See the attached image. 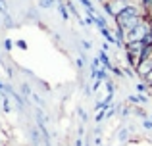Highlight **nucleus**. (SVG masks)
I'll return each instance as SVG.
<instances>
[{
	"instance_id": "obj_1",
	"label": "nucleus",
	"mask_w": 152,
	"mask_h": 146,
	"mask_svg": "<svg viewBox=\"0 0 152 146\" xmlns=\"http://www.w3.org/2000/svg\"><path fill=\"white\" fill-rule=\"evenodd\" d=\"M42 6H52V0H41Z\"/></svg>"
},
{
	"instance_id": "obj_2",
	"label": "nucleus",
	"mask_w": 152,
	"mask_h": 146,
	"mask_svg": "<svg viewBox=\"0 0 152 146\" xmlns=\"http://www.w3.org/2000/svg\"><path fill=\"white\" fill-rule=\"evenodd\" d=\"M145 127L146 129H152V123H150V121H145Z\"/></svg>"
},
{
	"instance_id": "obj_3",
	"label": "nucleus",
	"mask_w": 152,
	"mask_h": 146,
	"mask_svg": "<svg viewBox=\"0 0 152 146\" xmlns=\"http://www.w3.org/2000/svg\"><path fill=\"white\" fill-rule=\"evenodd\" d=\"M75 146H83V140H81V139H77V142H75Z\"/></svg>"
},
{
	"instance_id": "obj_4",
	"label": "nucleus",
	"mask_w": 152,
	"mask_h": 146,
	"mask_svg": "<svg viewBox=\"0 0 152 146\" xmlns=\"http://www.w3.org/2000/svg\"><path fill=\"white\" fill-rule=\"evenodd\" d=\"M87 146H89V144H87Z\"/></svg>"
}]
</instances>
